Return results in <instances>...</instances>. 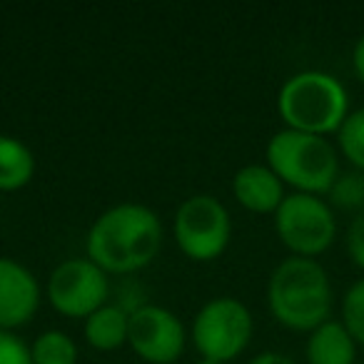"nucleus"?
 Listing matches in <instances>:
<instances>
[{"label": "nucleus", "instance_id": "1", "mask_svg": "<svg viewBox=\"0 0 364 364\" xmlns=\"http://www.w3.org/2000/svg\"><path fill=\"white\" fill-rule=\"evenodd\" d=\"M162 223L150 208L122 203L92 223L85 240L87 259L107 274H132L157 259Z\"/></svg>", "mask_w": 364, "mask_h": 364}, {"label": "nucleus", "instance_id": "2", "mask_svg": "<svg viewBox=\"0 0 364 364\" xmlns=\"http://www.w3.org/2000/svg\"><path fill=\"white\" fill-rule=\"evenodd\" d=\"M332 282L317 259L292 257L277 264L267 282L269 314L292 332H312L332 314Z\"/></svg>", "mask_w": 364, "mask_h": 364}, {"label": "nucleus", "instance_id": "3", "mask_svg": "<svg viewBox=\"0 0 364 364\" xmlns=\"http://www.w3.org/2000/svg\"><path fill=\"white\" fill-rule=\"evenodd\" d=\"M277 112L287 130L327 137L337 135L352 107L342 80L324 70H302L282 82Z\"/></svg>", "mask_w": 364, "mask_h": 364}, {"label": "nucleus", "instance_id": "4", "mask_svg": "<svg viewBox=\"0 0 364 364\" xmlns=\"http://www.w3.org/2000/svg\"><path fill=\"white\" fill-rule=\"evenodd\" d=\"M267 167L282 180L284 188L302 195H327L339 177L337 145L319 135H307L297 130H279L269 137Z\"/></svg>", "mask_w": 364, "mask_h": 364}, {"label": "nucleus", "instance_id": "5", "mask_svg": "<svg viewBox=\"0 0 364 364\" xmlns=\"http://www.w3.org/2000/svg\"><path fill=\"white\" fill-rule=\"evenodd\" d=\"M274 232L292 257L317 259L337 240V218L324 198L292 193L274 213Z\"/></svg>", "mask_w": 364, "mask_h": 364}, {"label": "nucleus", "instance_id": "6", "mask_svg": "<svg viewBox=\"0 0 364 364\" xmlns=\"http://www.w3.org/2000/svg\"><path fill=\"white\" fill-rule=\"evenodd\" d=\"M252 332V312L240 299L215 297L195 314L193 344L203 359L228 364L247 349Z\"/></svg>", "mask_w": 364, "mask_h": 364}, {"label": "nucleus", "instance_id": "7", "mask_svg": "<svg viewBox=\"0 0 364 364\" xmlns=\"http://www.w3.org/2000/svg\"><path fill=\"white\" fill-rule=\"evenodd\" d=\"M175 240L185 257L213 262L228 250L232 237V218L213 195H193L175 213Z\"/></svg>", "mask_w": 364, "mask_h": 364}, {"label": "nucleus", "instance_id": "8", "mask_svg": "<svg viewBox=\"0 0 364 364\" xmlns=\"http://www.w3.org/2000/svg\"><path fill=\"white\" fill-rule=\"evenodd\" d=\"M110 279L87 257L60 262L48 277V302L58 314L70 319H87L107 304Z\"/></svg>", "mask_w": 364, "mask_h": 364}, {"label": "nucleus", "instance_id": "9", "mask_svg": "<svg viewBox=\"0 0 364 364\" xmlns=\"http://www.w3.org/2000/svg\"><path fill=\"white\" fill-rule=\"evenodd\" d=\"M127 344L147 364H172L182 357L188 332L175 312L160 304H142L130 312Z\"/></svg>", "mask_w": 364, "mask_h": 364}, {"label": "nucleus", "instance_id": "10", "mask_svg": "<svg viewBox=\"0 0 364 364\" xmlns=\"http://www.w3.org/2000/svg\"><path fill=\"white\" fill-rule=\"evenodd\" d=\"M41 307V284L18 259L0 257V329L28 324Z\"/></svg>", "mask_w": 364, "mask_h": 364}, {"label": "nucleus", "instance_id": "11", "mask_svg": "<svg viewBox=\"0 0 364 364\" xmlns=\"http://www.w3.org/2000/svg\"><path fill=\"white\" fill-rule=\"evenodd\" d=\"M232 195L245 210L257 215H274L284 203V185L277 175L264 165H245L232 177Z\"/></svg>", "mask_w": 364, "mask_h": 364}, {"label": "nucleus", "instance_id": "12", "mask_svg": "<svg viewBox=\"0 0 364 364\" xmlns=\"http://www.w3.org/2000/svg\"><path fill=\"white\" fill-rule=\"evenodd\" d=\"M357 347L359 344L339 319H327L307 334L304 357H307V364H354Z\"/></svg>", "mask_w": 364, "mask_h": 364}, {"label": "nucleus", "instance_id": "13", "mask_svg": "<svg viewBox=\"0 0 364 364\" xmlns=\"http://www.w3.org/2000/svg\"><path fill=\"white\" fill-rule=\"evenodd\" d=\"M82 334L92 349L115 352L122 344H127V337H130V312H125L117 304H105L85 319Z\"/></svg>", "mask_w": 364, "mask_h": 364}, {"label": "nucleus", "instance_id": "14", "mask_svg": "<svg viewBox=\"0 0 364 364\" xmlns=\"http://www.w3.org/2000/svg\"><path fill=\"white\" fill-rule=\"evenodd\" d=\"M36 175V155L23 140L0 135V193L23 190Z\"/></svg>", "mask_w": 364, "mask_h": 364}, {"label": "nucleus", "instance_id": "15", "mask_svg": "<svg viewBox=\"0 0 364 364\" xmlns=\"http://www.w3.org/2000/svg\"><path fill=\"white\" fill-rule=\"evenodd\" d=\"M33 364H77V344L68 332L48 329L31 344Z\"/></svg>", "mask_w": 364, "mask_h": 364}, {"label": "nucleus", "instance_id": "16", "mask_svg": "<svg viewBox=\"0 0 364 364\" xmlns=\"http://www.w3.org/2000/svg\"><path fill=\"white\" fill-rule=\"evenodd\" d=\"M337 152L352 165V170L364 172V107L347 115L337 132Z\"/></svg>", "mask_w": 364, "mask_h": 364}, {"label": "nucleus", "instance_id": "17", "mask_svg": "<svg viewBox=\"0 0 364 364\" xmlns=\"http://www.w3.org/2000/svg\"><path fill=\"white\" fill-rule=\"evenodd\" d=\"M327 203L347 213H364V172L349 170L339 172V177L334 180L332 190L327 193Z\"/></svg>", "mask_w": 364, "mask_h": 364}, {"label": "nucleus", "instance_id": "18", "mask_svg": "<svg viewBox=\"0 0 364 364\" xmlns=\"http://www.w3.org/2000/svg\"><path fill=\"white\" fill-rule=\"evenodd\" d=\"M339 312H342L339 322L347 327V332L352 334L354 342L359 347H364V277L347 287Z\"/></svg>", "mask_w": 364, "mask_h": 364}, {"label": "nucleus", "instance_id": "19", "mask_svg": "<svg viewBox=\"0 0 364 364\" xmlns=\"http://www.w3.org/2000/svg\"><path fill=\"white\" fill-rule=\"evenodd\" d=\"M0 364H33L31 347L11 329H0Z\"/></svg>", "mask_w": 364, "mask_h": 364}, {"label": "nucleus", "instance_id": "20", "mask_svg": "<svg viewBox=\"0 0 364 364\" xmlns=\"http://www.w3.org/2000/svg\"><path fill=\"white\" fill-rule=\"evenodd\" d=\"M344 247H347V255L354 267H359L364 272V213L354 215V220L349 223Z\"/></svg>", "mask_w": 364, "mask_h": 364}, {"label": "nucleus", "instance_id": "21", "mask_svg": "<svg viewBox=\"0 0 364 364\" xmlns=\"http://www.w3.org/2000/svg\"><path fill=\"white\" fill-rule=\"evenodd\" d=\"M352 70L357 75V80L364 85V33L357 38V43L352 48Z\"/></svg>", "mask_w": 364, "mask_h": 364}, {"label": "nucleus", "instance_id": "22", "mask_svg": "<svg viewBox=\"0 0 364 364\" xmlns=\"http://www.w3.org/2000/svg\"><path fill=\"white\" fill-rule=\"evenodd\" d=\"M250 364H297V362L282 352H259L255 359H250Z\"/></svg>", "mask_w": 364, "mask_h": 364}, {"label": "nucleus", "instance_id": "23", "mask_svg": "<svg viewBox=\"0 0 364 364\" xmlns=\"http://www.w3.org/2000/svg\"><path fill=\"white\" fill-rule=\"evenodd\" d=\"M195 364H220V362H213V359H200V362H195Z\"/></svg>", "mask_w": 364, "mask_h": 364}]
</instances>
